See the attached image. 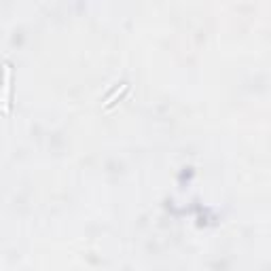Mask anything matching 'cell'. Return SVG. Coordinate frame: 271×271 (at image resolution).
I'll return each mask as SVG.
<instances>
[{
  "instance_id": "6da1fadb",
  "label": "cell",
  "mask_w": 271,
  "mask_h": 271,
  "mask_svg": "<svg viewBox=\"0 0 271 271\" xmlns=\"http://www.w3.org/2000/svg\"><path fill=\"white\" fill-rule=\"evenodd\" d=\"M5 85H3V98H0V104H3V111L7 113L9 111V92H11V64L7 62L5 66Z\"/></svg>"
}]
</instances>
